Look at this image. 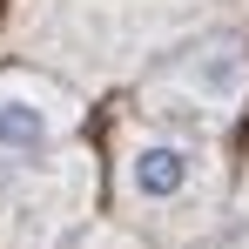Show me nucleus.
<instances>
[{
    "instance_id": "1",
    "label": "nucleus",
    "mask_w": 249,
    "mask_h": 249,
    "mask_svg": "<svg viewBox=\"0 0 249 249\" xmlns=\"http://www.w3.org/2000/svg\"><path fill=\"white\" fill-rule=\"evenodd\" d=\"M222 196V155L202 135H175V128H128L122 135V202L148 222L168 229H196Z\"/></svg>"
},
{
    "instance_id": "2",
    "label": "nucleus",
    "mask_w": 249,
    "mask_h": 249,
    "mask_svg": "<svg viewBox=\"0 0 249 249\" xmlns=\"http://www.w3.org/2000/svg\"><path fill=\"white\" fill-rule=\"evenodd\" d=\"M243 101H249V47H243V34H209V41L182 47L162 74L148 81L155 128L202 135V142H215V128L236 122Z\"/></svg>"
},
{
    "instance_id": "3",
    "label": "nucleus",
    "mask_w": 249,
    "mask_h": 249,
    "mask_svg": "<svg viewBox=\"0 0 249 249\" xmlns=\"http://www.w3.org/2000/svg\"><path fill=\"white\" fill-rule=\"evenodd\" d=\"M88 209V155L61 148L47 162L20 168L0 202V249H54Z\"/></svg>"
},
{
    "instance_id": "4",
    "label": "nucleus",
    "mask_w": 249,
    "mask_h": 249,
    "mask_svg": "<svg viewBox=\"0 0 249 249\" xmlns=\"http://www.w3.org/2000/svg\"><path fill=\"white\" fill-rule=\"evenodd\" d=\"M74 122H81V101H74L61 81L0 74V168H7V175L61 155L68 135H74Z\"/></svg>"
},
{
    "instance_id": "5",
    "label": "nucleus",
    "mask_w": 249,
    "mask_h": 249,
    "mask_svg": "<svg viewBox=\"0 0 249 249\" xmlns=\"http://www.w3.org/2000/svg\"><path fill=\"white\" fill-rule=\"evenodd\" d=\"M74 249H142V243H135V236H122V229H88Z\"/></svg>"
}]
</instances>
